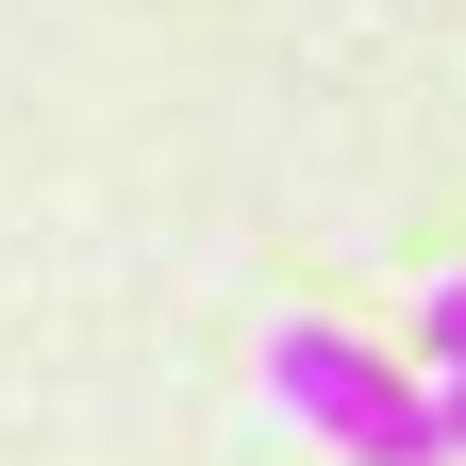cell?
<instances>
[{
  "mask_svg": "<svg viewBox=\"0 0 466 466\" xmlns=\"http://www.w3.org/2000/svg\"><path fill=\"white\" fill-rule=\"evenodd\" d=\"M267 400H283L333 466H450L433 383H417V367H383V350H367V333H333V317H283V333H267Z\"/></svg>",
  "mask_w": 466,
  "mask_h": 466,
  "instance_id": "obj_1",
  "label": "cell"
},
{
  "mask_svg": "<svg viewBox=\"0 0 466 466\" xmlns=\"http://www.w3.org/2000/svg\"><path fill=\"white\" fill-rule=\"evenodd\" d=\"M417 350H433V367H466V267H450L433 300H417Z\"/></svg>",
  "mask_w": 466,
  "mask_h": 466,
  "instance_id": "obj_2",
  "label": "cell"
},
{
  "mask_svg": "<svg viewBox=\"0 0 466 466\" xmlns=\"http://www.w3.org/2000/svg\"><path fill=\"white\" fill-rule=\"evenodd\" d=\"M433 433H450V450H466V367H433Z\"/></svg>",
  "mask_w": 466,
  "mask_h": 466,
  "instance_id": "obj_3",
  "label": "cell"
}]
</instances>
